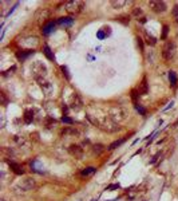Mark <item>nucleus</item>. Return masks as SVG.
<instances>
[{
	"label": "nucleus",
	"mask_w": 178,
	"mask_h": 201,
	"mask_svg": "<svg viewBox=\"0 0 178 201\" xmlns=\"http://www.w3.org/2000/svg\"><path fill=\"white\" fill-rule=\"evenodd\" d=\"M87 119L90 121L92 125H95V126H98L99 129H102V130L107 131V133H115L121 129L118 126V123H115L108 115L107 117H96V115L94 117V115L88 114Z\"/></svg>",
	"instance_id": "nucleus-1"
},
{
	"label": "nucleus",
	"mask_w": 178,
	"mask_h": 201,
	"mask_svg": "<svg viewBox=\"0 0 178 201\" xmlns=\"http://www.w3.org/2000/svg\"><path fill=\"white\" fill-rule=\"evenodd\" d=\"M108 117H110L115 123H119V122H123V121L127 119V111L125 110L122 106L117 105V106L110 107V110H108Z\"/></svg>",
	"instance_id": "nucleus-2"
},
{
	"label": "nucleus",
	"mask_w": 178,
	"mask_h": 201,
	"mask_svg": "<svg viewBox=\"0 0 178 201\" xmlns=\"http://www.w3.org/2000/svg\"><path fill=\"white\" fill-rule=\"evenodd\" d=\"M35 180L31 178V177H27V178H24L22 181H19L18 184L15 185V190L18 193H27L32 190V189L35 188Z\"/></svg>",
	"instance_id": "nucleus-3"
},
{
	"label": "nucleus",
	"mask_w": 178,
	"mask_h": 201,
	"mask_svg": "<svg viewBox=\"0 0 178 201\" xmlns=\"http://www.w3.org/2000/svg\"><path fill=\"white\" fill-rule=\"evenodd\" d=\"M84 6H86L84 2H80V0H68V2H66V4H64V8H66V11L68 14L76 15L83 11Z\"/></svg>",
	"instance_id": "nucleus-4"
},
{
	"label": "nucleus",
	"mask_w": 178,
	"mask_h": 201,
	"mask_svg": "<svg viewBox=\"0 0 178 201\" xmlns=\"http://www.w3.org/2000/svg\"><path fill=\"white\" fill-rule=\"evenodd\" d=\"M31 71H32V75H34L35 80L42 79V78H47V67H46V64H43L42 62H39V60L32 64Z\"/></svg>",
	"instance_id": "nucleus-5"
},
{
	"label": "nucleus",
	"mask_w": 178,
	"mask_h": 201,
	"mask_svg": "<svg viewBox=\"0 0 178 201\" xmlns=\"http://www.w3.org/2000/svg\"><path fill=\"white\" fill-rule=\"evenodd\" d=\"M174 55H176V43L167 42V43L163 46V50H162V56H163V59H165V60H170Z\"/></svg>",
	"instance_id": "nucleus-6"
},
{
	"label": "nucleus",
	"mask_w": 178,
	"mask_h": 201,
	"mask_svg": "<svg viewBox=\"0 0 178 201\" xmlns=\"http://www.w3.org/2000/svg\"><path fill=\"white\" fill-rule=\"evenodd\" d=\"M149 7L151 8V11H154L155 14H162V12L166 11V3L161 2V0H151L149 2Z\"/></svg>",
	"instance_id": "nucleus-7"
},
{
	"label": "nucleus",
	"mask_w": 178,
	"mask_h": 201,
	"mask_svg": "<svg viewBox=\"0 0 178 201\" xmlns=\"http://www.w3.org/2000/svg\"><path fill=\"white\" fill-rule=\"evenodd\" d=\"M38 82V84H39V87L42 88L43 90V92L46 95H48V94H51V91H52V83L50 82V80H47V78H42V79H38L36 80Z\"/></svg>",
	"instance_id": "nucleus-8"
},
{
	"label": "nucleus",
	"mask_w": 178,
	"mask_h": 201,
	"mask_svg": "<svg viewBox=\"0 0 178 201\" xmlns=\"http://www.w3.org/2000/svg\"><path fill=\"white\" fill-rule=\"evenodd\" d=\"M36 22H38L39 24H42L43 22H46V20L50 18V11L47 10V8H42V10H39L38 12H36Z\"/></svg>",
	"instance_id": "nucleus-9"
},
{
	"label": "nucleus",
	"mask_w": 178,
	"mask_h": 201,
	"mask_svg": "<svg viewBox=\"0 0 178 201\" xmlns=\"http://www.w3.org/2000/svg\"><path fill=\"white\" fill-rule=\"evenodd\" d=\"M70 107L74 109V110H80L83 107V101L79 96V94H74L72 95V101L70 103Z\"/></svg>",
	"instance_id": "nucleus-10"
},
{
	"label": "nucleus",
	"mask_w": 178,
	"mask_h": 201,
	"mask_svg": "<svg viewBox=\"0 0 178 201\" xmlns=\"http://www.w3.org/2000/svg\"><path fill=\"white\" fill-rule=\"evenodd\" d=\"M70 153L71 156H74L75 158H82L83 157V149L79 145H71L70 146Z\"/></svg>",
	"instance_id": "nucleus-11"
},
{
	"label": "nucleus",
	"mask_w": 178,
	"mask_h": 201,
	"mask_svg": "<svg viewBox=\"0 0 178 201\" xmlns=\"http://www.w3.org/2000/svg\"><path fill=\"white\" fill-rule=\"evenodd\" d=\"M8 165H10V168L12 169V172H14L15 174H24V168L20 164H16V162H11V161H8Z\"/></svg>",
	"instance_id": "nucleus-12"
},
{
	"label": "nucleus",
	"mask_w": 178,
	"mask_h": 201,
	"mask_svg": "<svg viewBox=\"0 0 178 201\" xmlns=\"http://www.w3.org/2000/svg\"><path fill=\"white\" fill-rule=\"evenodd\" d=\"M55 26H56V23H54V22H48V23H46L43 26V28H42V32L44 35H48V34H51L52 31L55 30Z\"/></svg>",
	"instance_id": "nucleus-13"
},
{
	"label": "nucleus",
	"mask_w": 178,
	"mask_h": 201,
	"mask_svg": "<svg viewBox=\"0 0 178 201\" xmlns=\"http://www.w3.org/2000/svg\"><path fill=\"white\" fill-rule=\"evenodd\" d=\"M78 134H79V131L76 130L75 127H71V126L63 129V130L60 131V135H78Z\"/></svg>",
	"instance_id": "nucleus-14"
},
{
	"label": "nucleus",
	"mask_w": 178,
	"mask_h": 201,
	"mask_svg": "<svg viewBox=\"0 0 178 201\" xmlns=\"http://www.w3.org/2000/svg\"><path fill=\"white\" fill-rule=\"evenodd\" d=\"M23 119H24V123H27V125L32 123V121H34V111L26 110L24 111V115H23Z\"/></svg>",
	"instance_id": "nucleus-15"
},
{
	"label": "nucleus",
	"mask_w": 178,
	"mask_h": 201,
	"mask_svg": "<svg viewBox=\"0 0 178 201\" xmlns=\"http://www.w3.org/2000/svg\"><path fill=\"white\" fill-rule=\"evenodd\" d=\"M110 4H111L112 8H115V10H119V8H123L125 6H126L127 2H126V0H111Z\"/></svg>",
	"instance_id": "nucleus-16"
},
{
	"label": "nucleus",
	"mask_w": 178,
	"mask_h": 201,
	"mask_svg": "<svg viewBox=\"0 0 178 201\" xmlns=\"http://www.w3.org/2000/svg\"><path fill=\"white\" fill-rule=\"evenodd\" d=\"M95 172H96V168L88 166V168H84L83 170L80 172V176H82V177H88V176H92Z\"/></svg>",
	"instance_id": "nucleus-17"
},
{
	"label": "nucleus",
	"mask_w": 178,
	"mask_h": 201,
	"mask_svg": "<svg viewBox=\"0 0 178 201\" xmlns=\"http://www.w3.org/2000/svg\"><path fill=\"white\" fill-rule=\"evenodd\" d=\"M43 54H44V55H46V58H47L48 60H55V56H54V52H52V51H51V48H50V47H48V46H47V44H46V46H44V47H43Z\"/></svg>",
	"instance_id": "nucleus-18"
},
{
	"label": "nucleus",
	"mask_w": 178,
	"mask_h": 201,
	"mask_svg": "<svg viewBox=\"0 0 178 201\" xmlns=\"http://www.w3.org/2000/svg\"><path fill=\"white\" fill-rule=\"evenodd\" d=\"M72 23H74V19L72 18H60L56 22V24H60V26H71Z\"/></svg>",
	"instance_id": "nucleus-19"
},
{
	"label": "nucleus",
	"mask_w": 178,
	"mask_h": 201,
	"mask_svg": "<svg viewBox=\"0 0 178 201\" xmlns=\"http://www.w3.org/2000/svg\"><path fill=\"white\" fill-rule=\"evenodd\" d=\"M14 141L19 145L20 148H23V146H26V145H27V139L24 138L23 135H15V137H14Z\"/></svg>",
	"instance_id": "nucleus-20"
},
{
	"label": "nucleus",
	"mask_w": 178,
	"mask_h": 201,
	"mask_svg": "<svg viewBox=\"0 0 178 201\" xmlns=\"http://www.w3.org/2000/svg\"><path fill=\"white\" fill-rule=\"evenodd\" d=\"M104 148L102 143H96V145H94V146H92V153H94V154H96V156H99L100 153H103L104 152Z\"/></svg>",
	"instance_id": "nucleus-21"
},
{
	"label": "nucleus",
	"mask_w": 178,
	"mask_h": 201,
	"mask_svg": "<svg viewBox=\"0 0 178 201\" xmlns=\"http://www.w3.org/2000/svg\"><path fill=\"white\" fill-rule=\"evenodd\" d=\"M138 91H139V94H147L149 86H147V80H146V78L142 79V83H141V87H139Z\"/></svg>",
	"instance_id": "nucleus-22"
},
{
	"label": "nucleus",
	"mask_w": 178,
	"mask_h": 201,
	"mask_svg": "<svg viewBox=\"0 0 178 201\" xmlns=\"http://www.w3.org/2000/svg\"><path fill=\"white\" fill-rule=\"evenodd\" d=\"M31 168H32V170L34 172H38V173H43V170H42V165H40V162L38 160H35L34 162H31Z\"/></svg>",
	"instance_id": "nucleus-23"
},
{
	"label": "nucleus",
	"mask_w": 178,
	"mask_h": 201,
	"mask_svg": "<svg viewBox=\"0 0 178 201\" xmlns=\"http://www.w3.org/2000/svg\"><path fill=\"white\" fill-rule=\"evenodd\" d=\"M125 141H126V138H121V139H117V141H114V142H112L110 146H108V149H110V150H114V149H117V148H119L121 145H122Z\"/></svg>",
	"instance_id": "nucleus-24"
},
{
	"label": "nucleus",
	"mask_w": 178,
	"mask_h": 201,
	"mask_svg": "<svg viewBox=\"0 0 178 201\" xmlns=\"http://www.w3.org/2000/svg\"><path fill=\"white\" fill-rule=\"evenodd\" d=\"M169 80H170L172 86H176V84H177L178 78H177V74H176L174 71H169Z\"/></svg>",
	"instance_id": "nucleus-25"
},
{
	"label": "nucleus",
	"mask_w": 178,
	"mask_h": 201,
	"mask_svg": "<svg viewBox=\"0 0 178 201\" xmlns=\"http://www.w3.org/2000/svg\"><path fill=\"white\" fill-rule=\"evenodd\" d=\"M31 54H34V51H27V52H24V51H22V52H18V58L19 59H22V60H24V59H27L28 56H30Z\"/></svg>",
	"instance_id": "nucleus-26"
},
{
	"label": "nucleus",
	"mask_w": 178,
	"mask_h": 201,
	"mask_svg": "<svg viewBox=\"0 0 178 201\" xmlns=\"http://www.w3.org/2000/svg\"><path fill=\"white\" fill-rule=\"evenodd\" d=\"M133 16H135V18H141V16H143V11L141 10L139 7H135L134 10H133Z\"/></svg>",
	"instance_id": "nucleus-27"
},
{
	"label": "nucleus",
	"mask_w": 178,
	"mask_h": 201,
	"mask_svg": "<svg viewBox=\"0 0 178 201\" xmlns=\"http://www.w3.org/2000/svg\"><path fill=\"white\" fill-rule=\"evenodd\" d=\"M146 43L147 44H150V46H154V44L157 43V40H155V38L154 36H151V35H149V34H146Z\"/></svg>",
	"instance_id": "nucleus-28"
},
{
	"label": "nucleus",
	"mask_w": 178,
	"mask_h": 201,
	"mask_svg": "<svg viewBox=\"0 0 178 201\" xmlns=\"http://www.w3.org/2000/svg\"><path fill=\"white\" fill-rule=\"evenodd\" d=\"M62 122L67 123V125H72V123H74V119L70 118V117H67V115H63L62 117Z\"/></svg>",
	"instance_id": "nucleus-29"
},
{
	"label": "nucleus",
	"mask_w": 178,
	"mask_h": 201,
	"mask_svg": "<svg viewBox=\"0 0 178 201\" xmlns=\"http://www.w3.org/2000/svg\"><path fill=\"white\" fill-rule=\"evenodd\" d=\"M55 123H56V121H55V119H52V118H47V121H46V127H47V129H50V127L54 126Z\"/></svg>",
	"instance_id": "nucleus-30"
},
{
	"label": "nucleus",
	"mask_w": 178,
	"mask_h": 201,
	"mask_svg": "<svg viewBox=\"0 0 178 201\" xmlns=\"http://www.w3.org/2000/svg\"><path fill=\"white\" fill-rule=\"evenodd\" d=\"M0 96H2V105L3 106H7V103H8V99H7V96H6V94L2 91L0 92Z\"/></svg>",
	"instance_id": "nucleus-31"
},
{
	"label": "nucleus",
	"mask_w": 178,
	"mask_h": 201,
	"mask_svg": "<svg viewBox=\"0 0 178 201\" xmlns=\"http://www.w3.org/2000/svg\"><path fill=\"white\" fill-rule=\"evenodd\" d=\"M173 16H174L176 22L178 23V4H176L174 8H173Z\"/></svg>",
	"instance_id": "nucleus-32"
},
{
	"label": "nucleus",
	"mask_w": 178,
	"mask_h": 201,
	"mask_svg": "<svg viewBox=\"0 0 178 201\" xmlns=\"http://www.w3.org/2000/svg\"><path fill=\"white\" fill-rule=\"evenodd\" d=\"M135 107H137V110H138L142 115H146V110H145V107H142V106H141V105H138V103L135 105Z\"/></svg>",
	"instance_id": "nucleus-33"
},
{
	"label": "nucleus",
	"mask_w": 178,
	"mask_h": 201,
	"mask_svg": "<svg viewBox=\"0 0 178 201\" xmlns=\"http://www.w3.org/2000/svg\"><path fill=\"white\" fill-rule=\"evenodd\" d=\"M161 156H162V153L158 152V153H157V154H155V156H154V157H153V158L150 160V164H155V162H157V160H158Z\"/></svg>",
	"instance_id": "nucleus-34"
},
{
	"label": "nucleus",
	"mask_w": 178,
	"mask_h": 201,
	"mask_svg": "<svg viewBox=\"0 0 178 201\" xmlns=\"http://www.w3.org/2000/svg\"><path fill=\"white\" fill-rule=\"evenodd\" d=\"M60 68H62V71H63V75H66V78L70 79V74H68V68H67V66H62Z\"/></svg>",
	"instance_id": "nucleus-35"
},
{
	"label": "nucleus",
	"mask_w": 178,
	"mask_h": 201,
	"mask_svg": "<svg viewBox=\"0 0 178 201\" xmlns=\"http://www.w3.org/2000/svg\"><path fill=\"white\" fill-rule=\"evenodd\" d=\"M167 32H169V27L167 26H163V32H162V36H161V39H166Z\"/></svg>",
	"instance_id": "nucleus-36"
},
{
	"label": "nucleus",
	"mask_w": 178,
	"mask_h": 201,
	"mask_svg": "<svg viewBox=\"0 0 178 201\" xmlns=\"http://www.w3.org/2000/svg\"><path fill=\"white\" fill-rule=\"evenodd\" d=\"M114 189H119V184H112V185H108L106 188V190H114Z\"/></svg>",
	"instance_id": "nucleus-37"
},
{
	"label": "nucleus",
	"mask_w": 178,
	"mask_h": 201,
	"mask_svg": "<svg viewBox=\"0 0 178 201\" xmlns=\"http://www.w3.org/2000/svg\"><path fill=\"white\" fill-rule=\"evenodd\" d=\"M138 44H139V47H141V50L143 51V42H142V39L138 38Z\"/></svg>",
	"instance_id": "nucleus-38"
},
{
	"label": "nucleus",
	"mask_w": 178,
	"mask_h": 201,
	"mask_svg": "<svg viewBox=\"0 0 178 201\" xmlns=\"http://www.w3.org/2000/svg\"><path fill=\"white\" fill-rule=\"evenodd\" d=\"M173 105H174V102H173V101H172V102H170V103H169V105H167V106H166V107H165V109H163V110H165V111H166V110H169V109H170V107H173Z\"/></svg>",
	"instance_id": "nucleus-39"
},
{
	"label": "nucleus",
	"mask_w": 178,
	"mask_h": 201,
	"mask_svg": "<svg viewBox=\"0 0 178 201\" xmlns=\"http://www.w3.org/2000/svg\"><path fill=\"white\" fill-rule=\"evenodd\" d=\"M0 201H6V200H4V199H2V200H0Z\"/></svg>",
	"instance_id": "nucleus-40"
}]
</instances>
